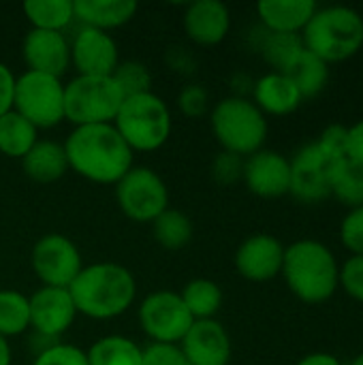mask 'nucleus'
I'll return each instance as SVG.
<instances>
[{"mask_svg": "<svg viewBox=\"0 0 363 365\" xmlns=\"http://www.w3.org/2000/svg\"><path fill=\"white\" fill-rule=\"evenodd\" d=\"M68 169L94 184H118L135 165L133 150L113 124L75 126L62 143Z\"/></svg>", "mask_w": 363, "mask_h": 365, "instance_id": "nucleus-1", "label": "nucleus"}, {"mask_svg": "<svg viewBox=\"0 0 363 365\" xmlns=\"http://www.w3.org/2000/svg\"><path fill=\"white\" fill-rule=\"evenodd\" d=\"M77 314L94 321H109L124 314L135 297V276L118 263H92L79 272L68 287Z\"/></svg>", "mask_w": 363, "mask_h": 365, "instance_id": "nucleus-2", "label": "nucleus"}, {"mask_svg": "<svg viewBox=\"0 0 363 365\" xmlns=\"http://www.w3.org/2000/svg\"><path fill=\"white\" fill-rule=\"evenodd\" d=\"M289 291L304 304H325L340 289V263L319 240H297L285 248L282 272Z\"/></svg>", "mask_w": 363, "mask_h": 365, "instance_id": "nucleus-3", "label": "nucleus"}, {"mask_svg": "<svg viewBox=\"0 0 363 365\" xmlns=\"http://www.w3.org/2000/svg\"><path fill=\"white\" fill-rule=\"evenodd\" d=\"M302 43L327 64L344 62L363 47V15L344 4L319 6L302 30Z\"/></svg>", "mask_w": 363, "mask_h": 365, "instance_id": "nucleus-4", "label": "nucleus"}, {"mask_svg": "<svg viewBox=\"0 0 363 365\" xmlns=\"http://www.w3.org/2000/svg\"><path fill=\"white\" fill-rule=\"evenodd\" d=\"M210 126L223 152L248 158L263 150L267 141V118L246 96H227L210 111Z\"/></svg>", "mask_w": 363, "mask_h": 365, "instance_id": "nucleus-5", "label": "nucleus"}, {"mask_svg": "<svg viewBox=\"0 0 363 365\" xmlns=\"http://www.w3.org/2000/svg\"><path fill=\"white\" fill-rule=\"evenodd\" d=\"M113 126L133 152H156L171 137L173 120L167 103L145 92L124 98Z\"/></svg>", "mask_w": 363, "mask_h": 365, "instance_id": "nucleus-6", "label": "nucleus"}, {"mask_svg": "<svg viewBox=\"0 0 363 365\" xmlns=\"http://www.w3.org/2000/svg\"><path fill=\"white\" fill-rule=\"evenodd\" d=\"M124 94L113 77L77 75L64 83V120L73 126L113 124Z\"/></svg>", "mask_w": 363, "mask_h": 365, "instance_id": "nucleus-7", "label": "nucleus"}, {"mask_svg": "<svg viewBox=\"0 0 363 365\" xmlns=\"http://www.w3.org/2000/svg\"><path fill=\"white\" fill-rule=\"evenodd\" d=\"M13 109L36 130L53 128L64 120V83L53 75L24 71L15 79Z\"/></svg>", "mask_w": 363, "mask_h": 365, "instance_id": "nucleus-8", "label": "nucleus"}, {"mask_svg": "<svg viewBox=\"0 0 363 365\" xmlns=\"http://www.w3.org/2000/svg\"><path fill=\"white\" fill-rule=\"evenodd\" d=\"M116 201L133 222H154L169 207V190L150 167H133L116 184Z\"/></svg>", "mask_w": 363, "mask_h": 365, "instance_id": "nucleus-9", "label": "nucleus"}, {"mask_svg": "<svg viewBox=\"0 0 363 365\" xmlns=\"http://www.w3.org/2000/svg\"><path fill=\"white\" fill-rule=\"evenodd\" d=\"M30 263L41 284L56 289H68L83 269L79 248L62 233H47L36 240Z\"/></svg>", "mask_w": 363, "mask_h": 365, "instance_id": "nucleus-10", "label": "nucleus"}, {"mask_svg": "<svg viewBox=\"0 0 363 365\" xmlns=\"http://www.w3.org/2000/svg\"><path fill=\"white\" fill-rule=\"evenodd\" d=\"M193 323L180 293L173 291H154L139 306V325L152 342L180 344Z\"/></svg>", "mask_w": 363, "mask_h": 365, "instance_id": "nucleus-11", "label": "nucleus"}, {"mask_svg": "<svg viewBox=\"0 0 363 365\" xmlns=\"http://www.w3.org/2000/svg\"><path fill=\"white\" fill-rule=\"evenodd\" d=\"M289 163H291L289 195L295 201L304 205H319L332 197L329 171L334 163L319 150L315 141L302 145Z\"/></svg>", "mask_w": 363, "mask_h": 365, "instance_id": "nucleus-12", "label": "nucleus"}, {"mask_svg": "<svg viewBox=\"0 0 363 365\" xmlns=\"http://www.w3.org/2000/svg\"><path fill=\"white\" fill-rule=\"evenodd\" d=\"M282 242L272 233H255L246 237L235 250L233 263L237 274L250 282H270L282 272L285 261Z\"/></svg>", "mask_w": 363, "mask_h": 365, "instance_id": "nucleus-13", "label": "nucleus"}, {"mask_svg": "<svg viewBox=\"0 0 363 365\" xmlns=\"http://www.w3.org/2000/svg\"><path fill=\"white\" fill-rule=\"evenodd\" d=\"M30 304V327L43 338H60L66 334L77 317V308L68 289L41 287L28 297Z\"/></svg>", "mask_w": 363, "mask_h": 365, "instance_id": "nucleus-14", "label": "nucleus"}, {"mask_svg": "<svg viewBox=\"0 0 363 365\" xmlns=\"http://www.w3.org/2000/svg\"><path fill=\"white\" fill-rule=\"evenodd\" d=\"M242 180L246 188L261 199H280L289 195L291 186V163L276 150H259L244 158Z\"/></svg>", "mask_w": 363, "mask_h": 365, "instance_id": "nucleus-15", "label": "nucleus"}, {"mask_svg": "<svg viewBox=\"0 0 363 365\" xmlns=\"http://www.w3.org/2000/svg\"><path fill=\"white\" fill-rule=\"evenodd\" d=\"M71 64L77 75L111 77L120 64V49L111 34L96 28H81L71 43Z\"/></svg>", "mask_w": 363, "mask_h": 365, "instance_id": "nucleus-16", "label": "nucleus"}, {"mask_svg": "<svg viewBox=\"0 0 363 365\" xmlns=\"http://www.w3.org/2000/svg\"><path fill=\"white\" fill-rule=\"evenodd\" d=\"M188 365H229L233 346L223 323L216 319L195 321L180 342Z\"/></svg>", "mask_w": 363, "mask_h": 365, "instance_id": "nucleus-17", "label": "nucleus"}, {"mask_svg": "<svg viewBox=\"0 0 363 365\" xmlns=\"http://www.w3.org/2000/svg\"><path fill=\"white\" fill-rule=\"evenodd\" d=\"M21 53L28 71L53 77H62L71 64V43L62 32L30 28L24 36Z\"/></svg>", "mask_w": 363, "mask_h": 365, "instance_id": "nucleus-18", "label": "nucleus"}, {"mask_svg": "<svg viewBox=\"0 0 363 365\" xmlns=\"http://www.w3.org/2000/svg\"><path fill=\"white\" fill-rule=\"evenodd\" d=\"M182 26L193 43L212 47L227 38L231 30V11L220 0H195L186 6Z\"/></svg>", "mask_w": 363, "mask_h": 365, "instance_id": "nucleus-19", "label": "nucleus"}, {"mask_svg": "<svg viewBox=\"0 0 363 365\" xmlns=\"http://www.w3.org/2000/svg\"><path fill=\"white\" fill-rule=\"evenodd\" d=\"M250 101L263 111V115H289L304 103L295 83L285 73L276 71H270L252 83Z\"/></svg>", "mask_w": 363, "mask_h": 365, "instance_id": "nucleus-20", "label": "nucleus"}, {"mask_svg": "<svg viewBox=\"0 0 363 365\" xmlns=\"http://www.w3.org/2000/svg\"><path fill=\"white\" fill-rule=\"evenodd\" d=\"M319 4L315 0H261L257 4L259 21L270 32L302 34Z\"/></svg>", "mask_w": 363, "mask_h": 365, "instance_id": "nucleus-21", "label": "nucleus"}, {"mask_svg": "<svg viewBox=\"0 0 363 365\" xmlns=\"http://www.w3.org/2000/svg\"><path fill=\"white\" fill-rule=\"evenodd\" d=\"M73 9L86 28L107 32L128 24L139 6L135 0H73Z\"/></svg>", "mask_w": 363, "mask_h": 365, "instance_id": "nucleus-22", "label": "nucleus"}, {"mask_svg": "<svg viewBox=\"0 0 363 365\" xmlns=\"http://www.w3.org/2000/svg\"><path fill=\"white\" fill-rule=\"evenodd\" d=\"M24 173L39 184H51L58 182L68 171V160L62 143L39 139L32 150L21 158Z\"/></svg>", "mask_w": 363, "mask_h": 365, "instance_id": "nucleus-23", "label": "nucleus"}, {"mask_svg": "<svg viewBox=\"0 0 363 365\" xmlns=\"http://www.w3.org/2000/svg\"><path fill=\"white\" fill-rule=\"evenodd\" d=\"M285 75L295 83L302 98H315L319 96L327 83H329V64L310 53L308 49H302V53L291 62V66L285 71Z\"/></svg>", "mask_w": 363, "mask_h": 365, "instance_id": "nucleus-24", "label": "nucleus"}, {"mask_svg": "<svg viewBox=\"0 0 363 365\" xmlns=\"http://www.w3.org/2000/svg\"><path fill=\"white\" fill-rule=\"evenodd\" d=\"M329 192L347 210L363 205V165L353 158H342L332 165Z\"/></svg>", "mask_w": 363, "mask_h": 365, "instance_id": "nucleus-25", "label": "nucleus"}, {"mask_svg": "<svg viewBox=\"0 0 363 365\" xmlns=\"http://www.w3.org/2000/svg\"><path fill=\"white\" fill-rule=\"evenodd\" d=\"M36 141L39 130L15 109L0 115V154L21 160Z\"/></svg>", "mask_w": 363, "mask_h": 365, "instance_id": "nucleus-26", "label": "nucleus"}, {"mask_svg": "<svg viewBox=\"0 0 363 365\" xmlns=\"http://www.w3.org/2000/svg\"><path fill=\"white\" fill-rule=\"evenodd\" d=\"M261 34L257 36V49L263 56V60L276 71L285 73L291 62L302 53L304 43L302 34H287V32H270L261 26Z\"/></svg>", "mask_w": 363, "mask_h": 365, "instance_id": "nucleus-27", "label": "nucleus"}, {"mask_svg": "<svg viewBox=\"0 0 363 365\" xmlns=\"http://www.w3.org/2000/svg\"><path fill=\"white\" fill-rule=\"evenodd\" d=\"M21 9L34 30L62 32L75 19L73 0H28Z\"/></svg>", "mask_w": 363, "mask_h": 365, "instance_id": "nucleus-28", "label": "nucleus"}, {"mask_svg": "<svg viewBox=\"0 0 363 365\" xmlns=\"http://www.w3.org/2000/svg\"><path fill=\"white\" fill-rule=\"evenodd\" d=\"M139 344L124 336L98 338L86 353L88 365H141Z\"/></svg>", "mask_w": 363, "mask_h": 365, "instance_id": "nucleus-29", "label": "nucleus"}, {"mask_svg": "<svg viewBox=\"0 0 363 365\" xmlns=\"http://www.w3.org/2000/svg\"><path fill=\"white\" fill-rule=\"evenodd\" d=\"M180 297L195 321L214 319L218 310L223 308V289L214 280H208V278L190 280L182 289Z\"/></svg>", "mask_w": 363, "mask_h": 365, "instance_id": "nucleus-30", "label": "nucleus"}, {"mask_svg": "<svg viewBox=\"0 0 363 365\" xmlns=\"http://www.w3.org/2000/svg\"><path fill=\"white\" fill-rule=\"evenodd\" d=\"M152 233L156 244H160L167 250H180L193 240V220L175 210L167 207L154 222H152Z\"/></svg>", "mask_w": 363, "mask_h": 365, "instance_id": "nucleus-31", "label": "nucleus"}, {"mask_svg": "<svg viewBox=\"0 0 363 365\" xmlns=\"http://www.w3.org/2000/svg\"><path fill=\"white\" fill-rule=\"evenodd\" d=\"M30 327V304L19 291H0V336L13 338L21 336Z\"/></svg>", "mask_w": 363, "mask_h": 365, "instance_id": "nucleus-32", "label": "nucleus"}, {"mask_svg": "<svg viewBox=\"0 0 363 365\" xmlns=\"http://www.w3.org/2000/svg\"><path fill=\"white\" fill-rule=\"evenodd\" d=\"M111 77L118 83V88L122 90L124 98L152 92V75H150L148 66L141 64V62L124 60V62H120L116 66V71H113Z\"/></svg>", "mask_w": 363, "mask_h": 365, "instance_id": "nucleus-33", "label": "nucleus"}, {"mask_svg": "<svg viewBox=\"0 0 363 365\" xmlns=\"http://www.w3.org/2000/svg\"><path fill=\"white\" fill-rule=\"evenodd\" d=\"M319 145V150L332 160H342L349 156V126L344 124H329L319 139L315 141Z\"/></svg>", "mask_w": 363, "mask_h": 365, "instance_id": "nucleus-34", "label": "nucleus"}, {"mask_svg": "<svg viewBox=\"0 0 363 365\" xmlns=\"http://www.w3.org/2000/svg\"><path fill=\"white\" fill-rule=\"evenodd\" d=\"M32 365H88V357L79 346L53 342L36 355Z\"/></svg>", "mask_w": 363, "mask_h": 365, "instance_id": "nucleus-35", "label": "nucleus"}, {"mask_svg": "<svg viewBox=\"0 0 363 365\" xmlns=\"http://www.w3.org/2000/svg\"><path fill=\"white\" fill-rule=\"evenodd\" d=\"M340 289L355 302L363 304V257L351 255L340 265Z\"/></svg>", "mask_w": 363, "mask_h": 365, "instance_id": "nucleus-36", "label": "nucleus"}, {"mask_svg": "<svg viewBox=\"0 0 363 365\" xmlns=\"http://www.w3.org/2000/svg\"><path fill=\"white\" fill-rule=\"evenodd\" d=\"M340 240L351 255L363 257V205L347 212L340 222Z\"/></svg>", "mask_w": 363, "mask_h": 365, "instance_id": "nucleus-37", "label": "nucleus"}, {"mask_svg": "<svg viewBox=\"0 0 363 365\" xmlns=\"http://www.w3.org/2000/svg\"><path fill=\"white\" fill-rule=\"evenodd\" d=\"M244 158L231 152H220L212 163V175L220 186H231L242 180Z\"/></svg>", "mask_w": 363, "mask_h": 365, "instance_id": "nucleus-38", "label": "nucleus"}, {"mask_svg": "<svg viewBox=\"0 0 363 365\" xmlns=\"http://www.w3.org/2000/svg\"><path fill=\"white\" fill-rule=\"evenodd\" d=\"M208 105H210L208 90L197 83L186 86L178 96V107L186 118H203L208 113Z\"/></svg>", "mask_w": 363, "mask_h": 365, "instance_id": "nucleus-39", "label": "nucleus"}, {"mask_svg": "<svg viewBox=\"0 0 363 365\" xmlns=\"http://www.w3.org/2000/svg\"><path fill=\"white\" fill-rule=\"evenodd\" d=\"M141 365H188L180 344H160L152 342L141 353Z\"/></svg>", "mask_w": 363, "mask_h": 365, "instance_id": "nucleus-40", "label": "nucleus"}, {"mask_svg": "<svg viewBox=\"0 0 363 365\" xmlns=\"http://www.w3.org/2000/svg\"><path fill=\"white\" fill-rule=\"evenodd\" d=\"M15 75L13 71L0 62V115L13 109V94H15Z\"/></svg>", "mask_w": 363, "mask_h": 365, "instance_id": "nucleus-41", "label": "nucleus"}, {"mask_svg": "<svg viewBox=\"0 0 363 365\" xmlns=\"http://www.w3.org/2000/svg\"><path fill=\"white\" fill-rule=\"evenodd\" d=\"M349 158L363 165V120L349 126Z\"/></svg>", "mask_w": 363, "mask_h": 365, "instance_id": "nucleus-42", "label": "nucleus"}, {"mask_svg": "<svg viewBox=\"0 0 363 365\" xmlns=\"http://www.w3.org/2000/svg\"><path fill=\"white\" fill-rule=\"evenodd\" d=\"M295 365H344L336 355L332 353H310L306 357H302Z\"/></svg>", "mask_w": 363, "mask_h": 365, "instance_id": "nucleus-43", "label": "nucleus"}, {"mask_svg": "<svg viewBox=\"0 0 363 365\" xmlns=\"http://www.w3.org/2000/svg\"><path fill=\"white\" fill-rule=\"evenodd\" d=\"M11 359H13L11 346H9V342L0 336V365H11Z\"/></svg>", "mask_w": 363, "mask_h": 365, "instance_id": "nucleus-44", "label": "nucleus"}, {"mask_svg": "<svg viewBox=\"0 0 363 365\" xmlns=\"http://www.w3.org/2000/svg\"><path fill=\"white\" fill-rule=\"evenodd\" d=\"M349 365H363V353H359V355H357V357H355V359H353Z\"/></svg>", "mask_w": 363, "mask_h": 365, "instance_id": "nucleus-45", "label": "nucleus"}]
</instances>
